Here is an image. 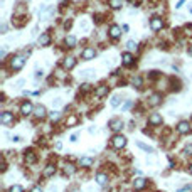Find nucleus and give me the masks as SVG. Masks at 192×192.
<instances>
[{"label":"nucleus","instance_id":"f257e3e1","mask_svg":"<svg viewBox=\"0 0 192 192\" xmlns=\"http://www.w3.org/2000/svg\"><path fill=\"white\" fill-rule=\"evenodd\" d=\"M111 145L115 148H123L125 145H126V138L123 135H115V137L111 138Z\"/></svg>","mask_w":192,"mask_h":192},{"label":"nucleus","instance_id":"f03ea898","mask_svg":"<svg viewBox=\"0 0 192 192\" xmlns=\"http://www.w3.org/2000/svg\"><path fill=\"white\" fill-rule=\"evenodd\" d=\"M24 64H25V57L24 56H15V57H12V61H10L12 69H20Z\"/></svg>","mask_w":192,"mask_h":192},{"label":"nucleus","instance_id":"7ed1b4c3","mask_svg":"<svg viewBox=\"0 0 192 192\" xmlns=\"http://www.w3.org/2000/svg\"><path fill=\"white\" fill-rule=\"evenodd\" d=\"M0 121H2V125L8 126V125L14 123V115H12V113H8V111H4V113L0 115Z\"/></svg>","mask_w":192,"mask_h":192},{"label":"nucleus","instance_id":"20e7f679","mask_svg":"<svg viewBox=\"0 0 192 192\" xmlns=\"http://www.w3.org/2000/svg\"><path fill=\"white\" fill-rule=\"evenodd\" d=\"M95 56H96V51L93 47H86L84 51H83V54L81 57L84 59V61H91V59H95Z\"/></svg>","mask_w":192,"mask_h":192},{"label":"nucleus","instance_id":"39448f33","mask_svg":"<svg viewBox=\"0 0 192 192\" xmlns=\"http://www.w3.org/2000/svg\"><path fill=\"white\" fill-rule=\"evenodd\" d=\"M110 128L113 131H120L123 128V121L120 118H113V120H110Z\"/></svg>","mask_w":192,"mask_h":192},{"label":"nucleus","instance_id":"423d86ee","mask_svg":"<svg viewBox=\"0 0 192 192\" xmlns=\"http://www.w3.org/2000/svg\"><path fill=\"white\" fill-rule=\"evenodd\" d=\"M32 110H34V106H32V103H30V101H25V103L20 104V113H22V115H25V116H27V115H30V113H32Z\"/></svg>","mask_w":192,"mask_h":192},{"label":"nucleus","instance_id":"0eeeda50","mask_svg":"<svg viewBox=\"0 0 192 192\" xmlns=\"http://www.w3.org/2000/svg\"><path fill=\"white\" fill-rule=\"evenodd\" d=\"M145 185H147V179H143V177H138L133 180V189L135 191H142Z\"/></svg>","mask_w":192,"mask_h":192},{"label":"nucleus","instance_id":"6e6552de","mask_svg":"<svg viewBox=\"0 0 192 192\" xmlns=\"http://www.w3.org/2000/svg\"><path fill=\"white\" fill-rule=\"evenodd\" d=\"M177 130H179V133L187 135V133L191 131V125H189V121H180V123L177 125Z\"/></svg>","mask_w":192,"mask_h":192},{"label":"nucleus","instance_id":"1a4fd4ad","mask_svg":"<svg viewBox=\"0 0 192 192\" xmlns=\"http://www.w3.org/2000/svg\"><path fill=\"white\" fill-rule=\"evenodd\" d=\"M34 115H35L37 118H44L46 115H47V111H46V106H44V104H37V106L34 108Z\"/></svg>","mask_w":192,"mask_h":192},{"label":"nucleus","instance_id":"9d476101","mask_svg":"<svg viewBox=\"0 0 192 192\" xmlns=\"http://www.w3.org/2000/svg\"><path fill=\"white\" fill-rule=\"evenodd\" d=\"M162 25H164L162 19H158V17H153V19H152V22H150L152 30H160V29H162Z\"/></svg>","mask_w":192,"mask_h":192},{"label":"nucleus","instance_id":"9b49d317","mask_svg":"<svg viewBox=\"0 0 192 192\" xmlns=\"http://www.w3.org/2000/svg\"><path fill=\"white\" fill-rule=\"evenodd\" d=\"M148 123L153 125V126H157V125L162 123V116H160L158 113H153V115H150V116H148Z\"/></svg>","mask_w":192,"mask_h":192},{"label":"nucleus","instance_id":"f8f14e48","mask_svg":"<svg viewBox=\"0 0 192 192\" xmlns=\"http://www.w3.org/2000/svg\"><path fill=\"white\" fill-rule=\"evenodd\" d=\"M76 66V59L74 57H66L64 62H62V68L64 69H73Z\"/></svg>","mask_w":192,"mask_h":192},{"label":"nucleus","instance_id":"ddd939ff","mask_svg":"<svg viewBox=\"0 0 192 192\" xmlns=\"http://www.w3.org/2000/svg\"><path fill=\"white\" fill-rule=\"evenodd\" d=\"M54 174H56V167L52 164H49L47 167L44 169V172H42V175H44V177H51V175H54Z\"/></svg>","mask_w":192,"mask_h":192},{"label":"nucleus","instance_id":"4468645a","mask_svg":"<svg viewBox=\"0 0 192 192\" xmlns=\"http://www.w3.org/2000/svg\"><path fill=\"white\" fill-rule=\"evenodd\" d=\"M110 35L113 37V39H118V37L121 35V29L118 27V25H113V27L110 29Z\"/></svg>","mask_w":192,"mask_h":192},{"label":"nucleus","instance_id":"2eb2a0df","mask_svg":"<svg viewBox=\"0 0 192 192\" xmlns=\"http://www.w3.org/2000/svg\"><path fill=\"white\" fill-rule=\"evenodd\" d=\"M93 162H95V160H93L91 157H83V158H79V165H81V167H91V165H93Z\"/></svg>","mask_w":192,"mask_h":192},{"label":"nucleus","instance_id":"dca6fc26","mask_svg":"<svg viewBox=\"0 0 192 192\" xmlns=\"http://www.w3.org/2000/svg\"><path fill=\"white\" fill-rule=\"evenodd\" d=\"M95 69H84V71H83L81 73V78L83 79H91V78H95Z\"/></svg>","mask_w":192,"mask_h":192},{"label":"nucleus","instance_id":"f3484780","mask_svg":"<svg viewBox=\"0 0 192 192\" xmlns=\"http://www.w3.org/2000/svg\"><path fill=\"white\" fill-rule=\"evenodd\" d=\"M160 98H162L160 95H152L150 98H148V104H150V106H157V104L160 103Z\"/></svg>","mask_w":192,"mask_h":192},{"label":"nucleus","instance_id":"a211bd4d","mask_svg":"<svg viewBox=\"0 0 192 192\" xmlns=\"http://www.w3.org/2000/svg\"><path fill=\"white\" fill-rule=\"evenodd\" d=\"M96 182H98L100 185H104L106 182H108V177H106V174H101V172H100V174H96Z\"/></svg>","mask_w":192,"mask_h":192},{"label":"nucleus","instance_id":"6ab92c4d","mask_svg":"<svg viewBox=\"0 0 192 192\" xmlns=\"http://www.w3.org/2000/svg\"><path fill=\"white\" fill-rule=\"evenodd\" d=\"M121 59H123V64L130 66L131 62H133V56H131L130 52H123V54H121Z\"/></svg>","mask_w":192,"mask_h":192},{"label":"nucleus","instance_id":"aec40b11","mask_svg":"<svg viewBox=\"0 0 192 192\" xmlns=\"http://www.w3.org/2000/svg\"><path fill=\"white\" fill-rule=\"evenodd\" d=\"M49 42H51L49 34H42L41 37H39V46H49Z\"/></svg>","mask_w":192,"mask_h":192},{"label":"nucleus","instance_id":"412c9836","mask_svg":"<svg viewBox=\"0 0 192 192\" xmlns=\"http://www.w3.org/2000/svg\"><path fill=\"white\" fill-rule=\"evenodd\" d=\"M137 147H138V148H142V150H145L147 153H153V148L148 147V145H145L143 142H137Z\"/></svg>","mask_w":192,"mask_h":192},{"label":"nucleus","instance_id":"4be33fe9","mask_svg":"<svg viewBox=\"0 0 192 192\" xmlns=\"http://www.w3.org/2000/svg\"><path fill=\"white\" fill-rule=\"evenodd\" d=\"M106 93H108V86H100V88L96 89V96H98V98L104 96Z\"/></svg>","mask_w":192,"mask_h":192},{"label":"nucleus","instance_id":"5701e85b","mask_svg":"<svg viewBox=\"0 0 192 192\" xmlns=\"http://www.w3.org/2000/svg\"><path fill=\"white\" fill-rule=\"evenodd\" d=\"M66 46H68V47H74L76 46V37L74 35H68V37H66Z\"/></svg>","mask_w":192,"mask_h":192},{"label":"nucleus","instance_id":"b1692460","mask_svg":"<svg viewBox=\"0 0 192 192\" xmlns=\"http://www.w3.org/2000/svg\"><path fill=\"white\" fill-rule=\"evenodd\" d=\"M120 103H121V98H120L118 95L111 96V106H113V108H116V106H118Z\"/></svg>","mask_w":192,"mask_h":192},{"label":"nucleus","instance_id":"393cba45","mask_svg":"<svg viewBox=\"0 0 192 192\" xmlns=\"http://www.w3.org/2000/svg\"><path fill=\"white\" fill-rule=\"evenodd\" d=\"M110 5H111V8H121L123 0H110Z\"/></svg>","mask_w":192,"mask_h":192},{"label":"nucleus","instance_id":"a878e982","mask_svg":"<svg viewBox=\"0 0 192 192\" xmlns=\"http://www.w3.org/2000/svg\"><path fill=\"white\" fill-rule=\"evenodd\" d=\"M66 125H68V126H76V125H78V118L76 116H69L68 121H66Z\"/></svg>","mask_w":192,"mask_h":192},{"label":"nucleus","instance_id":"bb28decb","mask_svg":"<svg viewBox=\"0 0 192 192\" xmlns=\"http://www.w3.org/2000/svg\"><path fill=\"white\" fill-rule=\"evenodd\" d=\"M59 116H61V113H59V111H51V113H49V118H51L52 121L59 120Z\"/></svg>","mask_w":192,"mask_h":192},{"label":"nucleus","instance_id":"cd10ccee","mask_svg":"<svg viewBox=\"0 0 192 192\" xmlns=\"http://www.w3.org/2000/svg\"><path fill=\"white\" fill-rule=\"evenodd\" d=\"M74 165H71V164H68L66 165V167H64V172H66V174H69V175H71V174H74Z\"/></svg>","mask_w":192,"mask_h":192},{"label":"nucleus","instance_id":"c85d7f7f","mask_svg":"<svg viewBox=\"0 0 192 192\" xmlns=\"http://www.w3.org/2000/svg\"><path fill=\"white\" fill-rule=\"evenodd\" d=\"M8 192H24V187H22V185H12V187H10V191Z\"/></svg>","mask_w":192,"mask_h":192},{"label":"nucleus","instance_id":"c756f323","mask_svg":"<svg viewBox=\"0 0 192 192\" xmlns=\"http://www.w3.org/2000/svg\"><path fill=\"white\" fill-rule=\"evenodd\" d=\"M25 160H27L29 164H32V162H35V155L32 152H29V155H25Z\"/></svg>","mask_w":192,"mask_h":192},{"label":"nucleus","instance_id":"7c9ffc66","mask_svg":"<svg viewBox=\"0 0 192 192\" xmlns=\"http://www.w3.org/2000/svg\"><path fill=\"white\" fill-rule=\"evenodd\" d=\"M133 86H135V88H140V86H142V78H133Z\"/></svg>","mask_w":192,"mask_h":192},{"label":"nucleus","instance_id":"2f4dec72","mask_svg":"<svg viewBox=\"0 0 192 192\" xmlns=\"http://www.w3.org/2000/svg\"><path fill=\"white\" fill-rule=\"evenodd\" d=\"M52 106H56V108L62 106V100H61V98H56V100H52Z\"/></svg>","mask_w":192,"mask_h":192},{"label":"nucleus","instance_id":"473e14b6","mask_svg":"<svg viewBox=\"0 0 192 192\" xmlns=\"http://www.w3.org/2000/svg\"><path fill=\"white\" fill-rule=\"evenodd\" d=\"M126 47L130 49V51L137 49V42H135V41H128V42H126Z\"/></svg>","mask_w":192,"mask_h":192},{"label":"nucleus","instance_id":"72a5a7b5","mask_svg":"<svg viewBox=\"0 0 192 192\" xmlns=\"http://www.w3.org/2000/svg\"><path fill=\"white\" fill-rule=\"evenodd\" d=\"M79 27L83 29V30H88V27H89V24L86 20H81V24H79Z\"/></svg>","mask_w":192,"mask_h":192},{"label":"nucleus","instance_id":"f704fd0d","mask_svg":"<svg viewBox=\"0 0 192 192\" xmlns=\"http://www.w3.org/2000/svg\"><path fill=\"white\" fill-rule=\"evenodd\" d=\"M130 106H131V101H130V100H128V101H126V103L123 104V108H121V111H126V110H128V108H130Z\"/></svg>","mask_w":192,"mask_h":192},{"label":"nucleus","instance_id":"c9c22d12","mask_svg":"<svg viewBox=\"0 0 192 192\" xmlns=\"http://www.w3.org/2000/svg\"><path fill=\"white\" fill-rule=\"evenodd\" d=\"M185 152H187L189 155H192V143H191V145H187V147H185Z\"/></svg>","mask_w":192,"mask_h":192},{"label":"nucleus","instance_id":"e433bc0d","mask_svg":"<svg viewBox=\"0 0 192 192\" xmlns=\"http://www.w3.org/2000/svg\"><path fill=\"white\" fill-rule=\"evenodd\" d=\"M184 4H185V0H179V2H177V5H175V8H180L182 5H184Z\"/></svg>","mask_w":192,"mask_h":192},{"label":"nucleus","instance_id":"4c0bfd02","mask_svg":"<svg viewBox=\"0 0 192 192\" xmlns=\"http://www.w3.org/2000/svg\"><path fill=\"white\" fill-rule=\"evenodd\" d=\"M30 192H42V189L39 187V185H35V187H32V191Z\"/></svg>","mask_w":192,"mask_h":192},{"label":"nucleus","instance_id":"58836bf2","mask_svg":"<svg viewBox=\"0 0 192 192\" xmlns=\"http://www.w3.org/2000/svg\"><path fill=\"white\" fill-rule=\"evenodd\" d=\"M24 79H19V81H17V88H22V86H24Z\"/></svg>","mask_w":192,"mask_h":192},{"label":"nucleus","instance_id":"ea45409f","mask_svg":"<svg viewBox=\"0 0 192 192\" xmlns=\"http://www.w3.org/2000/svg\"><path fill=\"white\" fill-rule=\"evenodd\" d=\"M42 74H44V73H42V69H41V71H35V78H42Z\"/></svg>","mask_w":192,"mask_h":192},{"label":"nucleus","instance_id":"a19ab883","mask_svg":"<svg viewBox=\"0 0 192 192\" xmlns=\"http://www.w3.org/2000/svg\"><path fill=\"white\" fill-rule=\"evenodd\" d=\"M49 192H57V187H54V185H51V187H49Z\"/></svg>","mask_w":192,"mask_h":192},{"label":"nucleus","instance_id":"79ce46f5","mask_svg":"<svg viewBox=\"0 0 192 192\" xmlns=\"http://www.w3.org/2000/svg\"><path fill=\"white\" fill-rule=\"evenodd\" d=\"M69 140H71V142H76V140H78V135H71V138H69Z\"/></svg>","mask_w":192,"mask_h":192},{"label":"nucleus","instance_id":"37998d69","mask_svg":"<svg viewBox=\"0 0 192 192\" xmlns=\"http://www.w3.org/2000/svg\"><path fill=\"white\" fill-rule=\"evenodd\" d=\"M22 138L20 137H12V142H20Z\"/></svg>","mask_w":192,"mask_h":192},{"label":"nucleus","instance_id":"c03bdc74","mask_svg":"<svg viewBox=\"0 0 192 192\" xmlns=\"http://www.w3.org/2000/svg\"><path fill=\"white\" fill-rule=\"evenodd\" d=\"M189 56H192V46L189 47Z\"/></svg>","mask_w":192,"mask_h":192},{"label":"nucleus","instance_id":"a18cd8bd","mask_svg":"<svg viewBox=\"0 0 192 192\" xmlns=\"http://www.w3.org/2000/svg\"><path fill=\"white\" fill-rule=\"evenodd\" d=\"M189 12H191V14H192V5H191V7H189Z\"/></svg>","mask_w":192,"mask_h":192},{"label":"nucleus","instance_id":"49530a36","mask_svg":"<svg viewBox=\"0 0 192 192\" xmlns=\"http://www.w3.org/2000/svg\"><path fill=\"white\" fill-rule=\"evenodd\" d=\"M189 172H191V174H192V164H191V169H189Z\"/></svg>","mask_w":192,"mask_h":192}]
</instances>
